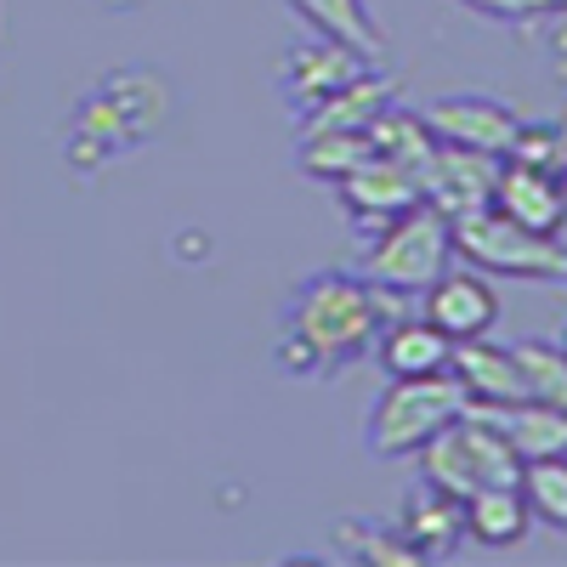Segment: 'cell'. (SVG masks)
Wrapping results in <instances>:
<instances>
[{
	"label": "cell",
	"mask_w": 567,
	"mask_h": 567,
	"mask_svg": "<svg viewBox=\"0 0 567 567\" xmlns=\"http://www.w3.org/2000/svg\"><path fill=\"white\" fill-rule=\"evenodd\" d=\"M392 318V290L369 284L363 272H312L296 284L290 307H284L278 363L290 374H329L363 358Z\"/></svg>",
	"instance_id": "cell-1"
},
{
	"label": "cell",
	"mask_w": 567,
	"mask_h": 567,
	"mask_svg": "<svg viewBox=\"0 0 567 567\" xmlns=\"http://www.w3.org/2000/svg\"><path fill=\"white\" fill-rule=\"evenodd\" d=\"M465 386L454 381V369L443 374H403L381 398H374L369 420H363V449L374 460H409L432 443L449 420L465 414Z\"/></svg>",
	"instance_id": "cell-2"
},
{
	"label": "cell",
	"mask_w": 567,
	"mask_h": 567,
	"mask_svg": "<svg viewBox=\"0 0 567 567\" xmlns=\"http://www.w3.org/2000/svg\"><path fill=\"white\" fill-rule=\"evenodd\" d=\"M454 256V233H449V216L437 205H414L392 221H381L374 245L363 250V278L381 284L392 296H420Z\"/></svg>",
	"instance_id": "cell-3"
},
{
	"label": "cell",
	"mask_w": 567,
	"mask_h": 567,
	"mask_svg": "<svg viewBox=\"0 0 567 567\" xmlns=\"http://www.w3.org/2000/svg\"><path fill=\"white\" fill-rule=\"evenodd\" d=\"M420 471H425V483H437V488L465 499L488 483H516L523 477V460H516V449L505 443V432L488 414H477L465 403V414L449 420L443 432L420 449Z\"/></svg>",
	"instance_id": "cell-4"
},
{
	"label": "cell",
	"mask_w": 567,
	"mask_h": 567,
	"mask_svg": "<svg viewBox=\"0 0 567 567\" xmlns=\"http://www.w3.org/2000/svg\"><path fill=\"white\" fill-rule=\"evenodd\" d=\"M454 256H465L477 272H505V278H567V239L556 233H528L505 210L483 205L449 221Z\"/></svg>",
	"instance_id": "cell-5"
},
{
	"label": "cell",
	"mask_w": 567,
	"mask_h": 567,
	"mask_svg": "<svg viewBox=\"0 0 567 567\" xmlns=\"http://www.w3.org/2000/svg\"><path fill=\"white\" fill-rule=\"evenodd\" d=\"M154 85H165L159 74L148 69H125L114 74L97 97H85L80 109V136H91V154L109 159L120 148H136V142H148L159 125H165V109L171 103H154V109H142V97H148Z\"/></svg>",
	"instance_id": "cell-6"
},
{
	"label": "cell",
	"mask_w": 567,
	"mask_h": 567,
	"mask_svg": "<svg viewBox=\"0 0 567 567\" xmlns=\"http://www.w3.org/2000/svg\"><path fill=\"white\" fill-rule=\"evenodd\" d=\"M420 120L437 142H449V148L494 154V159H505L516 148V131H523V120H516L499 97H483V91H454V97L425 103Z\"/></svg>",
	"instance_id": "cell-7"
},
{
	"label": "cell",
	"mask_w": 567,
	"mask_h": 567,
	"mask_svg": "<svg viewBox=\"0 0 567 567\" xmlns=\"http://www.w3.org/2000/svg\"><path fill=\"white\" fill-rule=\"evenodd\" d=\"M494 210H505L511 221H523L528 233H556L561 239V221H567V182L556 165L539 159H516L505 154L494 171Z\"/></svg>",
	"instance_id": "cell-8"
},
{
	"label": "cell",
	"mask_w": 567,
	"mask_h": 567,
	"mask_svg": "<svg viewBox=\"0 0 567 567\" xmlns=\"http://www.w3.org/2000/svg\"><path fill=\"white\" fill-rule=\"evenodd\" d=\"M358 74H369V58L352 52V45L329 40V34H312V40H296L284 52V97H290L301 114H312L318 103H329L336 91H347Z\"/></svg>",
	"instance_id": "cell-9"
},
{
	"label": "cell",
	"mask_w": 567,
	"mask_h": 567,
	"mask_svg": "<svg viewBox=\"0 0 567 567\" xmlns=\"http://www.w3.org/2000/svg\"><path fill=\"white\" fill-rule=\"evenodd\" d=\"M420 296H425L420 318L437 323L449 341H477L499 323V296H494L488 272H477V267H443Z\"/></svg>",
	"instance_id": "cell-10"
},
{
	"label": "cell",
	"mask_w": 567,
	"mask_h": 567,
	"mask_svg": "<svg viewBox=\"0 0 567 567\" xmlns=\"http://www.w3.org/2000/svg\"><path fill=\"white\" fill-rule=\"evenodd\" d=\"M494 171H499L494 154H471V148H449V142H437V148L425 154V165H420V194H425V205H437L454 221V216L483 210L494 199Z\"/></svg>",
	"instance_id": "cell-11"
},
{
	"label": "cell",
	"mask_w": 567,
	"mask_h": 567,
	"mask_svg": "<svg viewBox=\"0 0 567 567\" xmlns=\"http://www.w3.org/2000/svg\"><path fill=\"white\" fill-rule=\"evenodd\" d=\"M392 528L403 534V545H409L420 561H443V556H454L460 539H465V499L420 477V483L403 494V511H398Z\"/></svg>",
	"instance_id": "cell-12"
},
{
	"label": "cell",
	"mask_w": 567,
	"mask_h": 567,
	"mask_svg": "<svg viewBox=\"0 0 567 567\" xmlns=\"http://www.w3.org/2000/svg\"><path fill=\"white\" fill-rule=\"evenodd\" d=\"M341 199H347V210L358 216V221H392V216H403V210H414L425 194H420V171L414 165H403V159H386V154H374V159H363L358 171H347L341 182Z\"/></svg>",
	"instance_id": "cell-13"
},
{
	"label": "cell",
	"mask_w": 567,
	"mask_h": 567,
	"mask_svg": "<svg viewBox=\"0 0 567 567\" xmlns=\"http://www.w3.org/2000/svg\"><path fill=\"white\" fill-rule=\"evenodd\" d=\"M454 381L465 386L471 403H483V409H499V403H523L528 386H523V369H516V352L511 347H494V341H454Z\"/></svg>",
	"instance_id": "cell-14"
},
{
	"label": "cell",
	"mask_w": 567,
	"mask_h": 567,
	"mask_svg": "<svg viewBox=\"0 0 567 567\" xmlns=\"http://www.w3.org/2000/svg\"><path fill=\"white\" fill-rule=\"evenodd\" d=\"M477 414H488L505 443L516 449V460H550V454H567V409L556 403H539V398H523V403H499V409H483L471 403Z\"/></svg>",
	"instance_id": "cell-15"
},
{
	"label": "cell",
	"mask_w": 567,
	"mask_h": 567,
	"mask_svg": "<svg viewBox=\"0 0 567 567\" xmlns=\"http://www.w3.org/2000/svg\"><path fill=\"white\" fill-rule=\"evenodd\" d=\"M374 358H381L392 381H403V374H443L454 358V341L425 318H392L381 329V341H374Z\"/></svg>",
	"instance_id": "cell-16"
},
{
	"label": "cell",
	"mask_w": 567,
	"mask_h": 567,
	"mask_svg": "<svg viewBox=\"0 0 567 567\" xmlns=\"http://www.w3.org/2000/svg\"><path fill=\"white\" fill-rule=\"evenodd\" d=\"M528 528H534V516H528V499H523L516 483H488L477 494H465V539H477L488 550H505Z\"/></svg>",
	"instance_id": "cell-17"
},
{
	"label": "cell",
	"mask_w": 567,
	"mask_h": 567,
	"mask_svg": "<svg viewBox=\"0 0 567 567\" xmlns=\"http://www.w3.org/2000/svg\"><path fill=\"white\" fill-rule=\"evenodd\" d=\"M363 159H374L369 125L363 131H352V125H307V136H301V171H312V176L341 182Z\"/></svg>",
	"instance_id": "cell-18"
},
{
	"label": "cell",
	"mask_w": 567,
	"mask_h": 567,
	"mask_svg": "<svg viewBox=\"0 0 567 567\" xmlns=\"http://www.w3.org/2000/svg\"><path fill=\"white\" fill-rule=\"evenodd\" d=\"M290 7L312 23V34L341 40V45H352V52H363V58H381V29L369 23L363 0H290Z\"/></svg>",
	"instance_id": "cell-19"
},
{
	"label": "cell",
	"mask_w": 567,
	"mask_h": 567,
	"mask_svg": "<svg viewBox=\"0 0 567 567\" xmlns=\"http://www.w3.org/2000/svg\"><path fill=\"white\" fill-rule=\"evenodd\" d=\"M528 499V516L556 534H567V454H550V460H523V477H516Z\"/></svg>",
	"instance_id": "cell-20"
},
{
	"label": "cell",
	"mask_w": 567,
	"mask_h": 567,
	"mask_svg": "<svg viewBox=\"0 0 567 567\" xmlns=\"http://www.w3.org/2000/svg\"><path fill=\"white\" fill-rule=\"evenodd\" d=\"M511 352H516V369H523V386H528V398L567 409V352H561V341L528 336V341H516Z\"/></svg>",
	"instance_id": "cell-21"
},
{
	"label": "cell",
	"mask_w": 567,
	"mask_h": 567,
	"mask_svg": "<svg viewBox=\"0 0 567 567\" xmlns=\"http://www.w3.org/2000/svg\"><path fill=\"white\" fill-rule=\"evenodd\" d=\"M561 182H567V165H561ZM561 239H567V221H561Z\"/></svg>",
	"instance_id": "cell-22"
},
{
	"label": "cell",
	"mask_w": 567,
	"mask_h": 567,
	"mask_svg": "<svg viewBox=\"0 0 567 567\" xmlns=\"http://www.w3.org/2000/svg\"><path fill=\"white\" fill-rule=\"evenodd\" d=\"M561 352H567V329H561Z\"/></svg>",
	"instance_id": "cell-23"
}]
</instances>
